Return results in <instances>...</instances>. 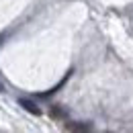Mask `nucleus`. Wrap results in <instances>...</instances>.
I'll use <instances>...</instances> for the list:
<instances>
[{"instance_id":"nucleus-3","label":"nucleus","mask_w":133,"mask_h":133,"mask_svg":"<svg viewBox=\"0 0 133 133\" xmlns=\"http://www.w3.org/2000/svg\"><path fill=\"white\" fill-rule=\"evenodd\" d=\"M51 117L62 119V117H66V111H64V109H59V107H53V109H51Z\"/></svg>"},{"instance_id":"nucleus-2","label":"nucleus","mask_w":133,"mask_h":133,"mask_svg":"<svg viewBox=\"0 0 133 133\" xmlns=\"http://www.w3.org/2000/svg\"><path fill=\"white\" fill-rule=\"evenodd\" d=\"M66 127L70 131H88V129H92V125H88V123H68Z\"/></svg>"},{"instance_id":"nucleus-4","label":"nucleus","mask_w":133,"mask_h":133,"mask_svg":"<svg viewBox=\"0 0 133 133\" xmlns=\"http://www.w3.org/2000/svg\"><path fill=\"white\" fill-rule=\"evenodd\" d=\"M0 90H2V84H0Z\"/></svg>"},{"instance_id":"nucleus-1","label":"nucleus","mask_w":133,"mask_h":133,"mask_svg":"<svg viewBox=\"0 0 133 133\" xmlns=\"http://www.w3.org/2000/svg\"><path fill=\"white\" fill-rule=\"evenodd\" d=\"M18 102H21V107H23L25 111H29L31 115H41V109H39V107L35 104L33 100H29V98H21Z\"/></svg>"}]
</instances>
